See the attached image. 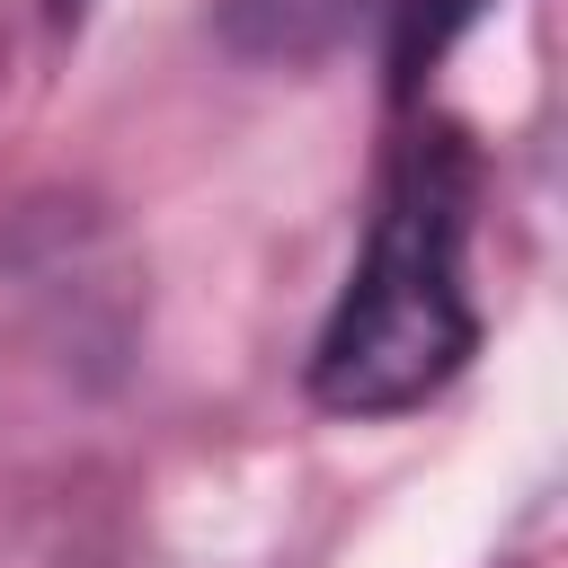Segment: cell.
Instances as JSON below:
<instances>
[{
	"instance_id": "6da1fadb",
	"label": "cell",
	"mask_w": 568,
	"mask_h": 568,
	"mask_svg": "<svg viewBox=\"0 0 568 568\" xmlns=\"http://www.w3.org/2000/svg\"><path fill=\"white\" fill-rule=\"evenodd\" d=\"M479 346V311L462 293V151L426 142L408 151L320 346H311V399L337 417H390L435 399Z\"/></svg>"
}]
</instances>
